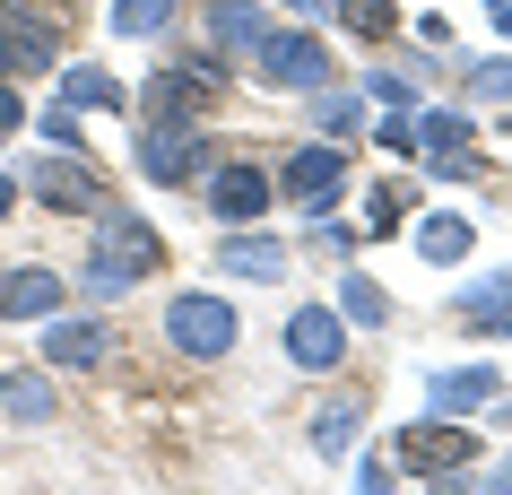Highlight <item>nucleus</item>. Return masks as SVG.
<instances>
[{"label":"nucleus","mask_w":512,"mask_h":495,"mask_svg":"<svg viewBox=\"0 0 512 495\" xmlns=\"http://www.w3.org/2000/svg\"><path fill=\"white\" fill-rule=\"evenodd\" d=\"M391 461H400L408 478H469L478 435H469L460 417H408L400 435H391Z\"/></svg>","instance_id":"1"},{"label":"nucleus","mask_w":512,"mask_h":495,"mask_svg":"<svg viewBox=\"0 0 512 495\" xmlns=\"http://www.w3.org/2000/svg\"><path fill=\"white\" fill-rule=\"evenodd\" d=\"M165 339H174V348H183V357H226V348H235V304L226 296H174L165 304Z\"/></svg>","instance_id":"2"},{"label":"nucleus","mask_w":512,"mask_h":495,"mask_svg":"<svg viewBox=\"0 0 512 495\" xmlns=\"http://www.w3.org/2000/svg\"><path fill=\"white\" fill-rule=\"evenodd\" d=\"M209 139L191 131V122H148V131H139V174H148V183H200V174H209Z\"/></svg>","instance_id":"3"},{"label":"nucleus","mask_w":512,"mask_h":495,"mask_svg":"<svg viewBox=\"0 0 512 495\" xmlns=\"http://www.w3.org/2000/svg\"><path fill=\"white\" fill-rule=\"evenodd\" d=\"M287 357L304 374H330V365L348 357V313H330V304H296L287 313Z\"/></svg>","instance_id":"4"},{"label":"nucleus","mask_w":512,"mask_h":495,"mask_svg":"<svg viewBox=\"0 0 512 495\" xmlns=\"http://www.w3.org/2000/svg\"><path fill=\"white\" fill-rule=\"evenodd\" d=\"M209 87H217L209 61H165L157 79H148V96H139V113H148V122H183V113L209 105Z\"/></svg>","instance_id":"5"},{"label":"nucleus","mask_w":512,"mask_h":495,"mask_svg":"<svg viewBox=\"0 0 512 495\" xmlns=\"http://www.w3.org/2000/svg\"><path fill=\"white\" fill-rule=\"evenodd\" d=\"M252 61H261V79H270V87H322V79H330L322 35H261Z\"/></svg>","instance_id":"6"},{"label":"nucleus","mask_w":512,"mask_h":495,"mask_svg":"<svg viewBox=\"0 0 512 495\" xmlns=\"http://www.w3.org/2000/svg\"><path fill=\"white\" fill-rule=\"evenodd\" d=\"M96 252H113L131 278H157L165 270V244H157V226L131 218V209H96Z\"/></svg>","instance_id":"7"},{"label":"nucleus","mask_w":512,"mask_h":495,"mask_svg":"<svg viewBox=\"0 0 512 495\" xmlns=\"http://www.w3.org/2000/svg\"><path fill=\"white\" fill-rule=\"evenodd\" d=\"M270 183H278V192H296L304 209H330V200H339V183H348V157H339V148H322V139H313V148H296V157L278 165Z\"/></svg>","instance_id":"8"},{"label":"nucleus","mask_w":512,"mask_h":495,"mask_svg":"<svg viewBox=\"0 0 512 495\" xmlns=\"http://www.w3.org/2000/svg\"><path fill=\"white\" fill-rule=\"evenodd\" d=\"M200 183H209V209H217L226 226H252L261 209H270V192H278V183L261 174V165H209Z\"/></svg>","instance_id":"9"},{"label":"nucleus","mask_w":512,"mask_h":495,"mask_svg":"<svg viewBox=\"0 0 512 495\" xmlns=\"http://www.w3.org/2000/svg\"><path fill=\"white\" fill-rule=\"evenodd\" d=\"M44 209H105V183H96V165H79L70 148H53V157L35 165V183H27Z\"/></svg>","instance_id":"10"},{"label":"nucleus","mask_w":512,"mask_h":495,"mask_svg":"<svg viewBox=\"0 0 512 495\" xmlns=\"http://www.w3.org/2000/svg\"><path fill=\"white\" fill-rule=\"evenodd\" d=\"M0 70H53V27L18 0H0Z\"/></svg>","instance_id":"11"},{"label":"nucleus","mask_w":512,"mask_h":495,"mask_svg":"<svg viewBox=\"0 0 512 495\" xmlns=\"http://www.w3.org/2000/svg\"><path fill=\"white\" fill-rule=\"evenodd\" d=\"M61 278L53 270H0V322H53Z\"/></svg>","instance_id":"12"},{"label":"nucleus","mask_w":512,"mask_h":495,"mask_svg":"<svg viewBox=\"0 0 512 495\" xmlns=\"http://www.w3.org/2000/svg\"><path fill=\"white\" fill-rule=\"evenodd\" d=\"M105 322H61L53 313V330H44V365H70V374H87V365H105Z\"/></svg>","instance_id":"13"},{"label":"nucleus","mask_w":512,"mask_h":495,"mask_svg":"<svg viewBox=\"0 0 512 495\" xmlns=\"http://www.w3.org/2000/svg\"><path fill=\"white\" fill-rule=\"evenodd\" d=\"M209 35H217V53H252L270 35V18H261V0H209Z\"/></svg>","instance_id":"14"},{"label":"nucleus","mask_w":512,"mask_h":495,"mask_svg":"<svg viewBox=\"0 0 512 495\" xmlns=\"http://www.w3.org/2000/svg\"><path fill=\"white\" fill-rule=\"evenodd\" d=\"M217 270L261 278V287H270V278L287 270V244H270V235H226V244H217Z\"/></svg>","instance_id":"15"},{"label":"nucleus","mask_w":512,"mask_h":495,"mask_svg":"<svg viewBox=\"0 0 512 495\" xmlns=\"http://www.w3.org/2000/svg\"><path fill=\"white\" fill-rule=\"evenodd\" d=\"M61 105H70V113H87V105H96V113H122L131 96H122L113 70H61Z\"/></svg>","instance_id":"16"},{"label":"nucleus","mask_w":512,"mask_h":495,"mask_svg":"<svg viewBox=\"0 0 512 495\" xmlns=\"http://www.w3.org/2000/svg\"><path fill=\"white\" fill-rule=\"evenodd\" d=\"M0 409L18 426H44L53 417V374H0Z\"/></svg>","instance_id":"17"},{"label":"nucleus","mask_w":512,"mask_h":495,"mask_svg":"<svg viewBox=\"0 0 512 495\" xmlns=\"http://www.w3.org/2000/svg\"><path fill=\"white\" fill-rule=\"evenodd\" d=\"M356 400H322V409H313V452H322V461H339V452H348L356 443Z\"/></svg>","instance_id":"18"},{"label":"nucleus","mask_w":512,"mask_h":495,"mask_svg":"<svg viewBox=\"0 0 512 495\" xmlns=\"http://www.w3.org/2000/svg\"><path fill=\"white\" fill-rule=\"evenodd\" d=\"M417 252H426V261H469V218L434 209V218L417 226Z\"/></svg>","instance_id":"19"},{"label":"nucleus","mask_w":512,"mask_h":495,"mask_svg":"<svg viewBox=\"0 0 512 495\" xmlns=\"http://www.w3.org/2000/svg\"><path fill=\"white\" fill-rule=\"evenodd\" d=\"M417 148H434V165L469 157V113H426V122H417Z\"/></svg>","instance_id":"20"},{"label":"nucleus","mask_w":512,"mask_h":495,"mask_svg":"<svg viewBox=\"0 0 512 495\" xmlns=\"http://www.w3.org/2000/svg\"><path fill=\"white\" fill-rule=\"evenodd\" d=\"M174 0H113V35H165Z\"/></svg>","instance_id":"21"},{"label":"nucleus","mask_w":512,"mask_h":495,"mask_svg":"<svg viewBox=\"0 0 512 495\" xmlns=\"http://www.w3.org/2000/svg\"><path fill=\"white\" fill-rule=\"evenodd\" d=\"M339 313H348V322H382V313H391V296H382L365 270H348V278H339Z\"/></svg>","instance_id":"22"},{"label":"nucleus","mask_w":512,"mask_h":495,"mask_svg":"<svg viewBox=\"0 0 512 495\" xmlns=\"http://www.w3.org/2000/svg\"><path fill=\"white\" fill-rule=\"evenodd\" d=\"M486 391H495L486 365H469V374H434V409H469V400H486Z\"/></svg>","instance_id":"23"},{"label":"nucleus","mask_w":512,"mask_h":495,"mask_svg":"<svg viewBox=\"0 0 512 495\" xmlns=\"http://www.w3.org/2000/svg\"><path fill=\"white\" fill-rule=\"evenodd\" d=\"M79 287H87V296H96V304H113V296H122V287H139V278L122 270V261H113V252H87V270H79Z\"/></svg>","instance_id":"24"},{"label":"nucleus","mask_w":512,"mask_h":495,"mask_svg":"<svg viewBox=\"0 0 512 495\" xmlns=\"http://www.w3.org/2000/svg\"><path fill=\"white\" fill-rule=\"evenodd\" d=\"M408 209H417V183H382V192H374V235H391Z\"/></svg>","instance_id":"25"},{"label":"nucleus","mask_w":512,"mask_h":495,"mask_svg":"<svg viewBox=\"0 0 512 495\" xmlns=\"http://www.w3.org/2000/svg\"><path fill=\"white\" fill-rule=\"evenodd\" d=\"M495 304H512V270L478 278V287H469V296H460V313H495Z\"/></svg>","instance_id":"26"},{"label":"nucleus","mask_w":512,"mask_h":495,"mask_svg":"<svg viewBox=\"0 0 512 495\" xmlns=\"http://www.w3.org/2000/svg\"><path fill=\"white\" fill-rule=\"evenodd\" d=\"M35 131L53 139V148H79V113H70V105H44V122H35Z\"/></svg>","instance_id":"27"},{"label":"nucleus","mask_w":512,"mask_h":495,"mask_svg":"<svg viewBox=\"0 0 512 495\" xmlns=\"http://www.w3.org/2000/svg\"><path fill=\"white\" fill-rule=\"evenodd\" d=\"M374 148H391V157H417V131H408V113H391V122H382Z\"/></svg>","instance_id":"28"},{"label":"nucleus","mask_w":512,"mask_h":495,"mask_svg":"<svg viewBox=\"0 0 512 495\" xmlns=\"http://www.w3.org/2000/svg\"><path fill=\"white\" fill-rule=\"evenodd\" d=\"M469 87H478V96H512V61H478Z\"/></svg>","instance_id":"29"},{"label":"nucleus","mask_w":512,"mask_h":495,"mask_svg":"<svg viewBox=\"0 0 512 495\" xmlns=\"http://www.w3.org/2000/svg\"><path fill=\"white\" fill-rule=\"evenodd\" d=\"M356 131V105L348 96H322V139H348Z\"/></svg>","instance_id":"30"},{"label":"nucleus","mask_w":512,"mask_h":495,"mask_svg":"<svg viewBox=\"0 0 512 495\" xmlns=\"http://www.w3.org/2000/svg\"><path fill=\"white\" fill-rule=\"evenodd\" d=\"M365 87H374L382 105H400V113H408V79H400V70H374V79H365Z\"/></svg>","instance_id":"31"},{"label":"nucleus","mask_w":512,"mask_h":495,"mask_svg":"<svg viewBox=\"0 0 512 495\" xmlns=\"http://www.w3.org/2000/svg\"><path fill=\"white\" fill-rule=\"evenodd\" d=\"M0 131H18V96L9 87H0Z\"/></svg>","instance_id":"32"},{"label":"nucleus","mask_w":512,"mask_h":495,"mask_svg":"<svg viewBox=\"0 0 512 495\" xmlns=\"http://www.w3.org/2000/svg\"><path fill=\"white\" fill-rule=\"evenodd\" d=\"M9 200H18V183H9V174H0V218H9Z\"/></svg>","instance_id":"33"},{"label":"nucleus","mask_w":512,"mask_h":495,"mask_svg":"<svg viewBox=\"0 0 512 495\" xmlns=\"http://www.w3.org/2000/svg\"><path fill=\"white\" fill-rule=\"evenodd\" d=\"M495 27H504V35H512V0H495Z\"/></svg>","instance_id":"34"}]
</instances>
